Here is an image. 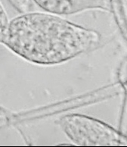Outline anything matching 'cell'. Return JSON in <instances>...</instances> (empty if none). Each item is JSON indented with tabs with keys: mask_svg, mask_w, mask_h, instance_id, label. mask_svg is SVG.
Instances as JSON below:
<instances>
[{
	"mask_svg": "<svg viewBox=\"0 0 127 147\" xmlns=\"http://www.w3.org/2000/svg\"><path fill=\"white\" fill-rule=\"evenodd\" d=\"M33 2L48 13L60 15L106 7V0H33Z\"/></svg>",
	"mask_w": 127,
	"mask_h": 147,
	"instance_id": "cell-3",
	"label": "cell"
},
{
	"mask_svg": "<svg viewBox=\"0 0 127 147\" xmlns=\"http://www.w3.org/2000/svg\"><path fill=\"white\" fill-rule=\"evenodd\" d=\"M63 130L77 145L114 146L120 142L114 130L96 120L81 115H69L60 120Z\"/></svg>",
	"mask_w": 127,
	"mask_h": 147,
	"instance_id": "cell-2",
	"label": "cell"
},
{
	"mask_svg": "<svg viewBox=\"0 0 127 147\" xmlns=\"http://www.w3.org/2000/svg\"><path fill=\"white\" fill-rule=\"evenodd\" d=\"M9 2L22 14L30 12L33 7V0H9Z\"/></svg>",
	"mask_w": 127,
	"mask_h": 147,
	"instance_id": "cell-5",
	"label": "cell"
},
{
	"mask_svg": "<svg viewBox=\"0 0 127 147\" xmlns=\"http://www.w3.org/2000/svg\"><path fill=\"white\" fill-rule=\"evenodd\" d=\"M97 41L92 30L51 14L28 12L10 21L2 44L30 62L53 65L89 50Z\"/></svg>",
	"mask_w": 127,
	"mask_h": 147,
	"instance_id": "cell-1",
	"label": "cell"
},
{
	"mask_svg": "<svg viewBox=\"0 0 127 147\" xmlns=\"http://www.w3.org/2000/svg\"><path fill=\"white\" fill-rule=\"evenodd\" d=\"M9 22L7 13L5 10L4 7L0 2V43H3L5 38L6 36L7 30L9 28Z\"/></svg>",
	"mask_w": 127,
	"mask_h": 147,
	"instance_id": "cell-4",
	"label": "cell"
}]
</instances>
